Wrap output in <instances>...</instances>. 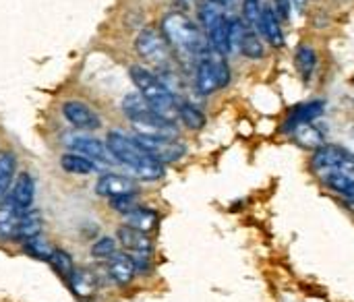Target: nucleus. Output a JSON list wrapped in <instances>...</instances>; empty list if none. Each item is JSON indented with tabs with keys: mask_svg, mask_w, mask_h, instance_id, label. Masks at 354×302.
Returning a JSON list of instances; mask_svg holds the SVG:
<instances>
[{
	"mask_svg": "<svg viewBox=\"0 0 354 302\" xmlns=\"http://www.w3.org/2000/svg\"><path fill=\"white\" fill-rule=\"evenodd\" d=\"M313 174L330 191L354 201V155L338 145H322L311 158Z\"/></svg>",
	"mask_w": 354,
	"mask_h": 302,
	"instance_id": "obj_1",
	"label": "nucleus"
},
{
	"mask_svg": "<svg viewBox=\"0 0 354 302\" xmlns=\"http://www.w3.org/2000/svg\"><path fill=\"white\" fill-rule=\"evenodd\" d=\"M162 35L166 37L170 50L185 60H195L197 64L207 54L203 31L183 12H168L162 19Z\"/></svg>",
	"mask_w": 354,
	"mask_h": 302,
	"instance_id": "obj_2",
	"label": "nucleus"
},
{
	"mask_svg": "<svg viewBox=\"0 0 354 302\" xmlns=\"http://www.w3.org/2000/svg\"><path fill=\"white\" fill-rule=\"evenodd\" d=\"M106 145L114 160L127 166L139 180H160L164 176V164L156 162L149 153H145L143 147L135 141V137H129L120 131H110Z\"/></svg>",
	"mask_w": 354,
	"mask_h": 302,
	"instance_id": "obj_3",
	"label": "nucleus"
},
{
	"mask_svg": "<svg viewBox=\"0 0 354 302\" xmlns=\"http://www.w3.org/2000/svg\"><path fill=\"white\" fill-rule=\"evenodd\" d=\"M129 75H131L135 87L139 89V93L143 95V100L151 106L153 112H158L162 118L172 120V122L178 118L180 100L172 93V89L158 75H153L149 68L139 66V64H133L129 68Z\"/></svg>",
	"mask_w": 354,
	"mask_h": 302,
	"instance_id": "obj_4",
	"label": "nucleus"
},
{
	"mask_svg": "<svg viewBox=\"0 0 354 302\" xmlns=\"http://www.w3.org/2000/svg\"><path fill=\"white\" fill-rule=\"evenodd\" d=\"M122 112L135 126L137 135L160 137V139H176V135H178L176 124L172 120L162 118L158 112H153L141 93H129L122 100Z\"/></svg>",
	"mask_w": 354,
	"mask_h": 302,
	"instance_id": "obj_5",
	"label": "nucleus"
},
{
	"mask_svg": "<svg viewBox=\"0 0 354 302\" xmlns=\"http://www.w3.org/2000/svg\"><path fill=\"white\" fill-rule=\"evenodd\" d=\"M230 83V68L226 60L216 54L207 52L195 66V87L201 95H212L218 89Z\"/></svg>",
	"mask_w": 354,
	"mask_h": 302,
	"instance_id": "obj_6",
	"label": "nucleus"
},
{
	"mask_svg": "<svg viewBox=\"0 0 354 302\" xmlns=\"http://www.w3.org/2000/svg\"><path fill=\"white\" fill-rule=\"evenodd\" d=\"M135 48H137L141 58H145L147 62H151L156 66H166V62L170 58V46H168L166 37L151 27L143 29L137 35Z\"/></svg>",
	"mask_w": 354,
	"mask_h": 302,
	"instance_id": "obj_7",
	"label": "nucleus"
},
{
	"mask_svg": "<svg viewBox=\"0 0 354 302\" xmlns=\"http://www.w3.org/2000/svg\"><path fill=\"white\" fill-rule=\"evenodd\" d=\"M135 141L143 147L145 153H149L156 162L160 164H172L178 162L185 153L187 147L178 139H160V137H143L135 135Z\"/></svg>",
	"mask_w": 354,
	"mask_h": 302,
	"instance_id": "obj_8",
	"label": "nucleus"
},
{
	"mask_svg": "<svg viewBox=\"0 0 354 302\" xmlns=\"http://www.w3.org/2000/svg\"><path fill=\"white\" fill-rule=\"evenodd\" d=\"M66 145L71 147L73 153H79V155H85L89 158L91 162H95L97 166H108L114 160V155L110 153L108 145L95 137H87V135H68L66 137Z\"/></svg>",
	"mask_w": 354,
	"mask_h": 302,
	"instance_id": "obj_9",
	"label": "nucleus"
},
{
	"mask_svg": "<svg viewBox=\"0 0 354 302\" xmlns=\"http://www.w3.org/2000/svg\"><path fill=\"white\" fill-rule=\"evenodd\" d=\"M62 114L79 131H97L102 126L100 114L95 110H91L85 102H79V100L64 102L62 104Z\"/></svg>",
	"mask_w": 354,
	"mask_h": 302,
	"instance_id": "obj_10",
	"label": "nucleus"
},
{
	"mask_svg": "<svg viewBox=\"0 0 354 302\" xmlns=\"http://www.w3.org/2000/svg\"><path fill=\"white\" fill-rule=\"evenodd\" d=\"M116 238L118 243L122 245V249H127L129 253L133 255H139V257H149L151 251H153V240L147 232H141L137 228H131V226H120L118 232H116Z\"/></svg>",
	"mask_w": 354,
	"mask_h": 302,
	"instance_id": "obj_11",
	"label": "nucleus"
},
{
	"mask_svg": "<svg viewBox=\"0 0 354 302\" xmlns=\"http://www.w3.org/2000/svg\"><path fill=\"white\" fill-rule=\"evenodd\" d=\"M95 193L100 197L116 199V197H127V195H137V185L122 176V174H104L95 182Z\"/></svg>",
	"mask_w": 354,
	"mask_h": 302,
	"instance_id": "obj_12",
	"label": "nucleus"
},
{
	"mask_svg": "<svg viewBox=\"0 0 354 302\" xmlns=\"http://www.w3.org/2000/svg\"><path fill=\"white\" fill-rule=\"evenodd\" d=\"M326 110V104L322 100H313V102H307V104H301V106H295L290 110V114L286 116V122H284V131L288 133H295L299 126H305V124H311L313 120H317Z\"/></svg>",
	"mask_w": 354,
	"mask_h": 302,
	"instance_id": "obj_13",
	"label": "nucleus"
},
{
	"mask_svg": "<svg viewBox=\"0 0 354 302\" xmlns=\"http://www.w3.org/2000/svg\"><path fill=\"white\" fill-rule=\"evenodd\" d=\"M108 274L112 282H116L118 286H129L137 274L135 257H131L129 253H114L108 259Z\"/></svg>",
	"mask_w": 354,
	"mask_h": 302,
	"instance_id": "obj_14",
	"label": "nucleus"
},
{
	"mask_svg": "<svg viewBox=\"0 0 354 302\" xmlns=\"http://www.w3.org/2000/svg\"><path fill=\"white\" fill-rule=\"evenodd\" d=\"M33 197H35V182L31 178L29 172H21L17 178H15V185L10 189V203L21 209V211H27L31 209V203H33Z\"/></svg>",
	"mask_w": 354,
	"mask_h": 302,
	"instance_id": "obj_15",
	"label": "nucleus"
},
{
	"mask_svg": "<svg viewBox=\"0 0 354 302\" xmlns=\"http://www.w3.org/2000/svg\"><path fill=\"white\" fill-rule=\"evenodd\" d=\"M97 284H100L97 276L87 267H75V272H73V276L68 280V286H71L73 294L77 299H81V301L93 299L95 292H97Z\"/></svg>",
	"mask_w": 354,
	"mask_h": 302,
	"instance_id": "obj_16",
	"label": "nucleus"
},
{
	"mask_svg": "<svg viewBox=\"0 0 354 302\" xmlns=\"http://www.w3.org/2000/svg\"><path fill=\"white\" fill-rule=\"evenodd\" d=\"M23 211L17 209L10 199L0 203V240H19V224Z\"/></svg>",
	"mask_w": 354,
	"mask_h": 302,
	"instance_id": "obj_17",
	"label": "nucleus"
},
{
	"mask_svg": "<svg viewBox=\"0 0 354 302\" xmlns=\"http://www.w3.org/2000/svg\"><path fill=\"white\" fill-rule=\"evenodd\" d=\"M259 31L266 35V39H268L274 48H282V46H284V33H282L280 23H278L276 10L263 8L261 21H259Z\"/></svg>",
	"mask_w": 354,
	"mask_h": 302,
	"instance_id": "obj_18",
	"label": "nucleus"
},
{
	"mask_svg": "<svg viewBox=\"0 0 354 302\" xmlns=\"http://www.w3.org/2000/svg\"><path fill=\"white\" fill-rule=\"evenodd\" d=\"M44 230V220L41 214L35 209H27L21 216V224H19V240H31L35 236H39Z\"/></svg>",
	"mask_w": 354,
	"mask_h": 302,
	"instance_id": "obj_19",
	"label": "nucleus"
},
{
	"mask_svg": "<svg viewBox=\"0 0 354 302\" xmlns=\"http://www.w3.org/2000/svg\"><path fill=\"white\" fill-rule=\"evenodd\" d=\"M60 166H62V170H66L71 174H81V176L93 174L97 170L95 162H91L85 155H79V153H64L60 158Z\"/></svg>",
	"mask_w": 354,
	"mask_h": 302,
	"instance_id": "obj_20",
	"label": "nucleus"
},
{
	"mask_svg": "<svg viewBox=\"0 0 354 302\" xmlns=\"http://www.w3.org/2000/svg\"><path fill=\"white\" fill-rule=\"evenodd\" d=\"M124 218H127V226L137 228V230L147 232V234L158 226V214L153 209H147V207H141V205L135 211H131L129 216H124Z\"/></svg>",
	"mask_w": 354,
	"mask_h": 302,
	"instance_id": "obj_21",
	"label": "nucleus"
},
{
	"mask_svg": "<svg viewBox=\"0 0 354 302\" xmlns=\"http://www.w3.org/2000/svg\"><path fill=\"white\" fill-rule=\"evenodd\" d=\"M15 170H17V158L10 151H2L0 153V203L4 201V195L12 185Z\"/></svg>",
	"mask_w": 354,
	"mask_h": 302,
	"instance_id": "obj_22",
	"label": "nucleus"
},
{
	"mask_svg": "<svg viewBox=\"0 0 354 302\" xmlns=\"http://www.w3.org/2000/svg\"><path fill=\"white\" fill-rule=\"evenodd\" d=\"M199 15H201V25H203V29H205L207 33H209L218 23H222V21L226 19V15H224V4H222V2H214V0H205V2L201 4Z\"/></svg>",
	"mask_w": 354,
	"mask_h": 302,
	"instance_id": "obj_23",
	"label": "nucleus"
},
{
	"mask_svg": "<svg viewBox=\"0 0 354 302\" xmlns=\"http://www.w3.org/2000/svg\"><path fill=\"white\" fill-rule=\"evenodd\" d=\"M295 64H297V70L301 73V77L305 81L311 79L315 66H317V54L311 46H299L297 54H295Z\"/></svg>",
	"mask_w": 354,
	"mask_h": 302,
	"instance_id": "obj_24",
	"label": "nucleus"
},
{
	"mask_svg": "<svg viewBox=\"0 0 354 302\" xmlns=\"http://www.w3.org/2000/svg\"><path fill=\"white\" fill-rule=\"evenodd\" d=\"M178 118L183 120V124L191 131H199L205 126V114L191 102H183L178 106Z\"/></svg>",
	"mask_w": 354,
	"mask_h": 302,
	"instance_id": "obj_25",
	"label": "nucleus"
},
{
	"mask_svg": "<svg viewBox=\"0 0 354 302\" xmlns=\"http://www.w3.org/2000/svg\"><path fill=\"white\" fill-rule=\"evenodd\" d=\"M239 52L243 56L251 58V60H259V58H263L266 48H263V41L259 39V35L255 31H247L245 37H243V44H241V50Z\"/></svg>",
	"mask_w": 354,
	"mask_h": 302,
	"instance_id": "obj_26",
	"label": "nucleus"
},
{
	"mask_svg": "<svg viewBox=\"0 0 354 302\" xmlns=\"http://www.w3.org/2000/svg\"><path fill=\"white\" fill-rule=\"evenodd\" d=\"M48 263H50L66 282L71 280V276H73V272H75V263H73V257H71L66 251L54 249V253H52V257L48 259Z\"/></svg>",
	"mask_w": 354,
	"mask_h": 302,
	"instance_id": "obj_27",
	"label": "nucleus"
},
{
	"mask_svg": "<svg viewBox=\"0 0 354 302\" xmlns=\"http://www.w3.org/2000/svg\"><path fill=\"white\" fill-rule=\"evenodd\" d=\"M25 251H27V255H31V257H35L39 261H48L52 257V253H54L52 245L46 240L44 234H39V236H35L31 240H25Z\"/></svg>",
	"mask_w": 354,
	"mask_h": 302,
	"instance_id": "obj_28",
	"label": "nucleus"
},
{
	"mask_svg": "<svg viewBox=\"0 0 354 302\" xmlns=\"http://www.w3.org/2000/svg\"><path fill=\"white\" fill-rule=\"evenodd\" d=\"M295 135H297V139H299V143L301 145H305V147H313V149H319L322 145H324V135L313 126V124H305V126H299L297 131H295Z\"/></svg>",
	"mask_w": 354,
	"mask_h": 302,
	"instance_id": "obj_29",
	"label": "nucleus"
},
{
	"mask_svg": "<svg viewBox=\"0 0 354 302\" xmlns=\"http://www.w3.org/2000/svg\"><path fill=\"white\" fill-rule=\"evenodd\" d=\"M247 31L249 29H247V25L241 19H230V29H228V46H230V52L241 50L243 37H245Z\"/></svg>",
	"mask_w": 354,
	"mask_h": 302,
	"instance_id": "obj_30",
	"label": "nucleus"
},
{
	"mask_svg": "<svg viewBox=\"0 0 354 302\" xmlns=\"http://www.w3.org/2000/svg\"><path fill=\"white\" fill-rule=\"evenodd\" d=\"M114 253H118V251H116V240L110 238V236H102V238L95 240L93 247H91V257H93V259H110Z\"/></svg>",
	"mask_w": 354,
	"mask_h": 302,
	"instance_id": "obj_31",
	"label": "nucleus"
},
{
	"mask_svg": "<svg viewBox=\"0 0 354 302\" xmlns=\"http://www.w3.org/2000/svg\"><path fill=\"white\" fill-rule=\"evenodd\" d=\"M243 15H245V21L249 23V27H259L261 15H263L259 0H245L243 2Z\"/></svg>",
	"mask_w": 354,
	"mask_h": 302,
	"instance_id": "obj_32",
	"label": "nucleus"
},
{
	"mask_svg": "<svg viewBox=\"0 0 354 302\" xmlns=\"http://www.w3.org/2000/svg\"><path fill=\"white\" fill-rule=\"evenodd\" d=\"M110 207L116 209V211L122 214V216H129L131 211H135V209L139 207V203H137V197H135V195H127V197H116V199H112V201H110Z\"/></svg>",
	"mask_w": 354,
	"mask_h": 302,
	"instance_id": "obj_33",
	"label": "nucleus"
},
{
	"mask_svg": "<svg viewBox=\"0 0 354 302\" xmlns=\"http://www.w3.org/2000/svg\"><path fill=\"white\" fill-rule=\"evenodd\" d=\"M274 4H276V10L280 12V17L282 19H290V0H274Z\"/></svg>",
	"mask_w": 354,
	"mask_h": 302,
	"instance_id": "obj_34",
	"label": "nucleus"
},
{
	"mask_svg": "<svg viewBox=\"0 0 354 302\" xmlns=\"http://www.w3.org/2000/svg\"><path fill=\"white\" fill-rule=\"evenodd\" d=\"M295 2H297V6H299V8H303V6H305V2H307V0H295Z\"/></svg>",
	"mask_w": 354,
	"mask_h": 302,
	"instance_id": "obj_35",
	"label": "nucleus"
},
{
	"mask_svg": "<svg viewBox=\"0 0 354 302\" xmlns=\"http://www.w3.org/2000/svg\"><path fill=\"white\" fill-rule=\"evenodd\" d=\"M214 2H222V4H224V0H214Z\"/></svg>",
	"mask_w": 354,
	"mask_h": 302,
	"instance_id": "obj_36",
	"label": "nucleus"
}]
</instances>
